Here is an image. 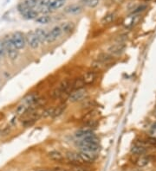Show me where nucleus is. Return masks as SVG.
Listing matches in <instances>:
<instances>
[{
  "mask_svg": "<svg viewBox=\"0 0 156 171\" xmlns=\"http://www.w3.org/2000/svg\"><path fill=\"white\" fill-rule=\"evenodd\" d=\"M35 33L38 36V39L41 43L47 42V37H48V32H47L45 29H41V28H38L35 30Z\"/></svg>",
  "mask_w": 156,
  "mask_h": 171,
  "instance_id": "nucleus-18",
  "label": "nucleus"
},
{
  "mask_svg": "<svg viewBox=\"0 0 156 171\" xmlns=\"http://www.w3.org/2000/svg\"><path fill=\"white\" fill-rule=\"evenodd\" d=\"M151 129L153 130H156V122H154L152 125H151Z\"/></svg>",
  "mask_w": 156,
  "mask_h": 171,
  "instance_id": "nucleus-42",
  "label": "nucleus"
},
{
  "mask_svg": "<svg viewBox=\"0 0 156 171\" xmlns=\"http://www.w3.org/2000/svg\"><path fill=\"white\" fill-rule=\"evenodd\" d=\"M142 1H144V2H147V3H148V2H150V1H152V0H142Z\"/></svg>",
  "mask_w": 156,
  "mask_h": 171,
  "instance_id": "nucleus-45",
  "label": "nucleus"
},
{
  "mask_svg": "<svg viewBox=\"0 0 156 171\" xmlns=\"http://www.w3.org/2000/svg\"><path fill=\"white\" fill-rule=\"evenodd\" d=\"M71 171H89V169L83 166V164H73Z\"/></svg>",
  "mask_w": 156,
  "mask_h": 171,
  "instance_id": "nucleus-31",
  "label": "nucleus"
},
{
  "mask_svg": "<svg viewBox=\"0 0 156 171\" xmlns=\"http://www.w3.org/2000/svg\"><path fill=\"white\" fill-rule=\"evenodd\" d=\"M66 0H54L51 1V3L49 5V11H55L57 9H60L61 7H63L64 4H65Z\"/></svg>",
  "mask_w": 156,
  "mask_h": 171,
  "instance_id": "nucleus-19",
  "label": "nucleus"
},
{
  "mask_svg": "<svg viewBox=\"0 0 156 171\" xmlns=\"http://www.w3.org/2000/svg\"><path fill=\"white\" fill-rule=\"evenodd\" d=\"M63 34L62 29L60 26H55L54 28H52L50 32H48V37H47V42L51 43L54 42L56 40H57V38L61 36V35Z\"/></svg>",
  "mask_w": 156,
  "mask_h": 171,
  "instance_id": "nucleus-7",
  "label": "nucleus"
},
{
  "mask_svg": "<svg viewBox=\"0 0 156 171\" xmlns=\"http://www.w3.org/2000/svg\"><path fill=\"white\" fill-rule=\"evenodd\" d=\"M64 12L70 15H77L82 11V6L80 4H70L64 8Z\"/></svg>",
  "mask_w": 156,
  "mask_h": 171,
  "instance_id": "nucleus-9",
  "label": "nucleus"
},
{
  "mask_svg": "<svg viewBox=\"0 0 156 171\" xmlns=\"http://www.w3.org/2000/svg\"><path fill=\"white\" fill-rule=\"evenodd\" d=\"M37 121H38V119H36L33 116H31V115H30V117L25 118L24 121L22 122V125H23L24 127H25V128H28V127L32 126V125H33Z\"/></svg>",
  "mask_w": 156,
  "mask_h": 171,
  "instance_id": "nucleus-26",
  "label": "nucleus"
},
{
  "mask_svg": "<svg viewBox=\"0 0 156 171\" xmlns=\"http://www.w3.org/2000/svg\"><path fill=\"white\" fill-rule=\"evenodd\" d=\"M76 137L77 138H79L80 140L82 139H84L86 138H89L90 136H92L94 135L93 130L91 129H82L79 130H77L76 132Z\"/></svg>",
  "mask_w": 156,
  "mask_h": 171,
  "instance_id": "nucleus-15",
  "label": "nucleus"
},
{
  "mask_svg": "<svg viewBox=\"0 0 156 171\" xmlns=\"http://www.w3.org/2000/svg\"><path fill=\"white\" fill-rule=\"evenodd\" d=\"M48 157L51 159V161H54L56 163H63L64 160L63 155L57 150H51L48 153Z\"/></svg>",
  "mask_w": 156,
  "mask_h": 171,
  "instance_id": "nucleus-13",
  "label": "nucleus"
},
{
  "mask_svg": "<svg viewBox=\"0 0 156 171\" xmlns=\"http://www.w3.org/2000/svg\"><path fill=\"white\" fill-rule=\"evenodd\" d=\"M6 54V50H5L4 42H3V40L0 39V57L4 56V54Z\"/></svg>",
  "mask_w": 156,
  "mask_h": 171,
  "instance_id": "nucleus-36",
  "label": "nucleus"
},
{
  "mask_svg": "<svg viewBox=\"0 0 156 171\" xmlns=\"http://www.w3.org/2000/svg\"><path fill=\"white\" fill-rule=\"evenodd\" d=\"M11 132V126L10 125H6L4 128L2 129V137H5V136H7L9 135Z\"/></svg>",
  "mask_w": 156,
  "mask_h": 171,
  "instance_id": "nucleus-38",
  "label": "nucleus"
},
{
  "mask_svg": "<svg viewBox=\"0 0 156 171\" xmlns=\"http://www.w3.org/2000/svg\"><path fill=\"white\" fill-rule=\"evenodd\" d=\"M85 84L83 82V79L82 77L76 78L74 81H72V88L73 90H79V89H82L84 88Z\"/></svg>",
  "mask_w": 156,
  "mask_h": 171,
  "instance_id": "nucleus-20",
  "label": "nucleus"
},
{
  "mask_svg": "<svg viewBox=\"0 0 156 171\" xmlns=\"http://www.w3.org/2000/svg\"><path fill=\"white\" fill-rule=\"evenodd\" d=\"M54 113V108H48L43 110L42 112V118L52 117V114Z\"/></svg>",
  "mask_w": 156,
  "mask_h": 171,
  "instance_id": "nucleus-34",
  "label": "nucleus"
},
{
  "mask_svg": "<svg viewBox=\"0 0 156 171\" xmlns=\"http://www.w3.org/2000/svg\"><path fill=\"white\" fill-rule=\"evenodd\" d=\"M22 16L26 20H32V19H37L38 18V12L37 11H34L32 9H30L28 11H26L25 14H23Z\"/></svg>",
  "mask_w": 156,
  "mask_h": 171,
  "instance_id": "nucleus-21",
  "label": "nucleus"
},
{
  "mask_svg": "<svg viewBox=\"0 0 156 171\" xmlns=\"http://www.w3.org/2000/svg\"><path fill=\"white\" fill-rule=\"evenodd\" d=\"M63 33L64 34H69L76 28V25L73 22H67V23H63V24L60 26Z\"/></svg>",
  "mask_w": 156,
  "mask_h": 171,
  "instance_id": "nucleus-16",
  "label": "nucleus"
},
{
  "mask_svg": "<svg viewBox=\"0 0 156 171\" xmlns=\"http://www.w3.org/2000/svg\"><path fill=\"white\" fill-rule=\"evenodd\" d=\"M25 37L26 42L28 43V45H29L31 49H38V47L40 46L41 42L39 41L38 36L35 33V31H30V32H28Z\"/></svg>",
  "mask_w": 156,
  "mask_h": 171,
  "instance_id": "nucleus-5",
  "label": "nucleus"
},
{
  "mask_svg": "<svg viewBox=\"0 0 156 171\" xmlns=\"http://www.w3.org/2000/svg\"><path fill=\"white\" fill-rule=\"evenodd\" d=\"M98 4H99V0H89L87 6H89V8H96Z\"/></svg>",
  "mask_w": 156,
  "mask_h": 171,
  "instance_id": "nucleus-37",
  "label": "nucleus"
},
{
  "mask_svg": "<svg viewBox=\"0 0 156 171\" xmlns=\"http://www.w3.org/2000/svg\"><path fill=\"white\" fill-rule=\"evenodd\" d=\"M17 11H18V12L21 13V15L25 14L26 11H28L29 10H30V9L26 5L24 2H22V3H20V4H17Z\"/></svg>",
  "mask_w": 156,
  "mask_h": 171,
  "instance_id": "nucleus-30",
  "label": "nucleus"
},
{
  "mask_svg": "<svg viewBox=\"0 0 156 171\" xmlns=\"http://www.w3.org/2000/svg\"><path fill=\"white\" fill-rule=\"evenodd\" d=\"M125 49V45L123 43H116V44H113L109 48V53L111 54H114V55H119L123 53Z\"/></svg>",
  "mask_w": 156,
  "mask_h": 171,
  "instance_id": "nucleus-10",
  "label": "nucleus"
},
{
  "mask_svg": "<svg viewBox=\"0 0 156 171\" xmlns=\"http://www.w3.org/2000/svg\"><path fill=\"white\" fill-rule=\"evenodd\" d=\"M147 143L149 145L156 148V138H147Z\"/></svg>",
  "mask_w": 156,
  "mask_h": 171,
  "instance_id": "nucleus-39",
  "label": "nucleus"
},
{
  "mask_svg": "<svg viewBox=\"0 0 156 171\" xmlns=\"http://www.w3.org/2000/svg\"><path fill=\"white\" fill-rule=\"evenodd\" d=\"M97 60L107 65V64H109V63H110L113 61V57H112V55H110V54L103 53V54H101L98 55V59H97Z\"/></svg>",
  "mask_w": 156,
  "mask_h": 171,
  "instance_id": "nucleus-22",
  "label": "nucleus"
},
{
  "mask_svg": "<svg viewBox=\"0 0 156 171\" xmlns=\"http://www.w3.org/2000/svg\"><path fill=\"white\" fill-rule=\"evenodd\" d=\"M12 42L14 43L15 47L17 48V49H23L26 44V37L25 36L24 33H22L20 31H16L12 33V35L11 36Z\"/></svg>",
  "mask_w": 156,
  "mask_h": 171,
  "instance_id": "nucleus-2",
  "label": "nucleus"
},
{
  "mask_svg": "<svg viewBox=\"0 0 156 171\" xmlns=\"http://www.w3.org/2000/svg\"><path fill=\"white\" fill-rule=\"evenodd\" d=\"M51 3V0H39L38 1V5H39V7L41 9H47V10H49V5Z\"/></svg>",
  "mask_w": 156,
  "mask_h": 171,
  "instance_id": "nucleus-32",
  "label": "nucleus"
},
{
  "mask_svg": "<svg viewBox=\"0 0 156 171\" xmlns=\"http://www.w3.org/2000/svg\"><path fill=\"white\" fill-rule=\"evenodd\" d=\"M82 79L84 82L85 86H89V85H92V84L96 81L97 78V73L95 70H89L85 73L82 75Z\"/></svg>",
  "mask_w": 156,
  "mask_h": 171,
  "instance_id": "nucleus-8",
  "label": "nucleus"
},
{
  "mask_svg": "<svg viewBox=\"0 0 156 171\" xmlns=\"http://www.w3.org/2000/svg\"><path fill=\"white\" fill-rule=\"evenodd\" d=\"M154 117L156 118V111H155V112H154Z\"/></svg>",
  "mask_w": 156,
  "mask_h": 171,
  "instance_id": "nucleus-46",
  "label": "nucleus"
},
{
  "mask_svg": "<svg viewBox=\"0 0 156 171\" xmlns=\"http://www.w3.org/2000/svg\"><path fill=\"white\" fill-rule=\"evenodd\" d=\"M3 42H4L5 50H6V53L8 54L9 58L12 60V61L16 60L18 56V49L14 45L11 36H6L4 38Z\"/></svg>",
  "mask_w": 156,
  "mask_h": 171,
  "instance_id": "nucleus-1",
  "label": "nucleus"
},
{
  "mask_svg": "<svg viewBox=\"0 0 156 171\" xmlns=\"http://www.w3.org/2000/svg\"><path fill=\"white\" fill-rule=\"evenodd\" d=\"M0 137H2V128L0 127Z\"/></svg>",
  "mask_w": 156,
  "mask_h": 171,
  "instance_id": "nucleus-43",
  "label": "nucleus"
},
{
  "mask_svg": "<svg viewBox=\"0 0 156 171\" xmlns=\"http://www.w3.org/2000/svg\"><path fill=\"white\" fill-rule=\"evenodd\" d=\"M78 153H79L81 161H82V164L92 163L97 159L96 153L87 152V151H82V150L79 151Z\"/></svg>",
  "mask_w": 156,
  "mask_h": 171,
  "instance_id": "nucleus-6",
  "label": "nucleus"
},
{
  "mask_svg": "<svg viewBox=\"0 0 156 171\" xmlns=\"http://www.w3.org/2000/svg\"><path fill=\"white\" fill-rule=\"evenodd\" d=\"M147 8H148V5H147V4H140V5L136 6L135 8L132 9L133 11H132L131 14H132V15H139L140 13L144 11Z\"/></svg>",
  "mask_w": 156,
  "mask_h": 171,
  "instance_id": "nucleus-29",
  "label": "nucleus"
},
{
  "mask_svg": "<svg viewBox=\"0 0 156 171\" xmlns=\"http://www.w3.org/2000/svg\"><path fill=\"white\" fill-rule=\"evenodd\" d=\"M150 156H145V155H142V156H140V157L137 158L136 162H135V164L138 166V167H145L146 165H148L149 162H150Z\"/></svg>",
  "mask_w": 156,
  "mask_h": 171,
  "instance_id": "nucleus-17",
  "label": "nucleus"
},
{
  "mask_svg": "<svg viewBox=\"0 0 156 171\" xmlns=\"http://www.w3.org/2000/svg\"><path fill=\"white\" fill-rule=\"evenodd\" d=\"M51 21V17L48 16V15H42V16L38 17V18L36 19V22H37L38 24H49Z\"/></svg>",
  "mask_w": 156,
  "mask_h": 171,
  "instance_id": "nucleus-28",
  "label": "nucleus"
},
{
  "mask_svg": "<svg viewBox=\"0 0 156 171\" xmlns=\"http://www.w3.org/2000/svg\"><path fill=\"white\" fill-rule=\"evenodd\" d=\"M112 2L116 4H122L124 2V0H112Z\"/></svg>",
  "mask_w": 156,
  "mask_h": 171,
  "instance_id": "nucleus-40",
  "label": "nucleus"
},
{
  "mask_svg": "<svg viewBox=\"0 0 156 171\" xmlns=\"http://www.w3.org/2000/svg\"><path fill=\"white\" fill-rule=\"evenodd\" d=\"M66 107H67V105L66 104H61L60 105H58L56 108L54 109V113L52 114V117L57 118L59 117V116H61V115L64 113Z\"/></svg>",
  "mask_w": 156,
  "mask_h": 171,
  "instance_id": "nucleus-23",
  "label": "nucleus"
},
{
  "mask_svg": "<svg viewBox=\"0 0 156 171\" xmlns=\"http://www.w3.org/2000/svg\"><path fill=\"white\" fill-rule=\"evenodd\" d=\"M66 158L72 164H82L78 152H74V151L68 152L67 154H66Z\"/></svg>",
  "mask_w": 156,
  "mask_h": 171,
  "instance_id": "nucleus-11",
  "label": "nucleus"
},
{
  "mask_svg": "<svg viewBox=\"0 0 156 171\" xmlns=\"http://www.w3.org/2000/svg\"><path fill=\"white\" fill-rule=\"evenodd\" d=\"M28 108H29V106H28L27 105L25 104V103H22V104L18 105L17 107H16L15 113H16L17 115H18V116L23 115V114H25V113H27Z\"/></svg>",
  "mask_w": 156,
  "mask_h": 171,
  "instance_id": "nucleus-25",
  "label": "nucleus"
},
{
  "mask_svg": "<svg viewBox=\"0 0 156 171\" xmlns=\"http://www.w3.org/2000/svg\"><path fill=\"white\" fill-rule=\"evenodd\" d=\"M130 151L132 154L135 155V156H142V155H145L148 152V149L143 145L135 144L134 146H132Z\"/></svg>",
  "mask_w": 156,
  "mask_h": 171,
  "instance_id": "nucleus-14",
  "label": "nucleus"
},
{
  "mask_svg": "<svg viewBox=\"0 0 156 171\" xmlns=\"http://www.w3.org/2000/svg\"><path fill=\"white\" fill-rule=\"evenodd\" d=\"M35 171H49V170H46V169H38V170H35Z\"/></svg>",
  "mask_w": 156,
  "mask_h": 171,
  "instance_id": "nucleus-44",
  "label": "nucleus"
},
{
  "mask_svg": "<svg viewBox=\"0 0 156 171\" xmlns=\"http://www.w3.org/2000/svg\"><path fill=\"white\" fill-rule=\"evenodd\" d=\"M77 145L79 146L81 150L87 151V152H92V153H96L101 149L99 143L84 142V141H82V140H80L79 142L77 143Z\"/></svg>",
  "mask_w": 156,
  "mask_h": 171,
  "instance_id": "nucleus-3",
  "label": "nucleus"
},
{
  "mask_svg": "<svg viewBox=\"0 0 156 171\" xmlns=\"http://www.w3.org/2000/svg\"><path fill=\"white\" fill-rule=\"evenodd\" d=\"M106 64H104V63H102L101 62H100V61H98V60H96V61H94L93 62L91 63V67H93V70H95V71H100V70H102L104 67H105Z\"/></svg>",
  "mask_w": 156,
  "mask_h": 171,
  "instance_id": "nucleus-27",
  "label": "nucleus"
},
{
  "mask_svg": "<svg viewBox=\"0 0 156 171\" xmlns=\"http://www.w3.org/2000/svg\"><path fill=\"white\" fill-rule=\"evenodd\" d=\"M93 104H94V101H92V100H84V101H83V103H82V107H83V108L90 109V108H92Z\"/></svg>",
  "mask_w": 156,
  "mask_h": 171,
  "instance_id": "nucleus-35",
  "label": "nucleus"
},
{
  "mask_svg": "<svg viewBox=\"0 0 156 171\" xmlns=\"http://www.w3.org/2000/svg\"><path fill=\"white\" fill-rule=\"evenodd\" d=\"M38 1L39 0H24L23 2L30 9H33L34 7L38 5Z\"/></svg>",
  "mask_w": 156,
  "mask_h": 171,
  "instance_id": "nucleus-33",
  "label": "nucleus"
},
{
  "mask_svg": "<svg viewBox=\"0 0 156 171\" xmlns=\"http://www.w3.org/2000/svg\"><path fill=\"white\" fill-rule=\"evenodd\" d=\"M140 17L139 15H132L131 17H127L125 19V21L123 22V24L124 26L127 28V29H129V28H132V27H134L135 24H138V22H139Z\"/></svg>",
  "mask_w": 156,
  "mask_h": 171,
  "instance_id": "nucleus-12",
  "label": "nucleus"
},
{
  "mask_svg": "<svg viewBox=\"0 0 156 171\" xmlns=\"http://www.w3.org/2000/svg\"><path fill=\"white\" fill-rule=\"evenodd\" d=\"M80 1L82 4H85V5H87V4H88V3L89 2V0H80Z\"/></svg>",
  "mask_w": 156,
  "mask_h": 171,
  "instance_id": "nucleus-41",
  "label": "nucleus"
},
{
  "mask_svg": "<svg viewBox=\"0 0 156 171\" xmlns=\"http://www.w3.org/2000/svg\"><path fill=\"white\" fill-rule=\"evenodd\" d=\"M88 92L85 90L84 88L82 89H79V90H73L69 96V100L72 102V103H75V102H78L81 100H84L86 96H87Z\"/></svg>",
  "mask_w": 156,
  "mask_h": 171,
  "instance_id": "nucleus-4",
  "label": "nucleus"
},
{
  "mask_svg": "<svg viewBox=\"0 0 156 171\" xmlns=\"http://www.w3.org/2000/svg\"><path fill=\"white\" fill-rule=\"evenodd\" d=\"M114 18H115L114 14H113V13H109V14L105 15L104 17L101 18V24H103V25L110 24L112 22H114Z\"/></svg>",
  "mask_w": 156,
  "mask_h": 171,
  "instance_id": "nucleus-24",
  "label": "nucleus"
}]
</instances>
